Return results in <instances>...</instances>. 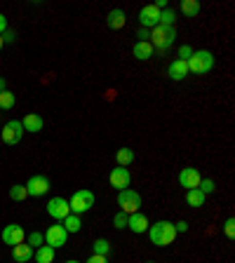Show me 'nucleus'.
<instances>
[{
	"instance_id": "nucleus-3",
	"label": "nucleus",
	"mask_w": 235,
	"mask_h": 263,
	"mask_svg": "<svg viewBox=\"0 0 235 263\" xmlns=\"http://www.w3.org/2000/svg\"><path fill=\"white\" fill-rule=\"evenodd\" d=\"M186 64H188V73H195V76H205V73L212 71L214 54L209 52V49H197V52H193V54H191V59H188Z\"/></svg>"
},
{
	"instance_id": "nucleus-1",
	"label": "nucleus",
	"mask_w": 235,
	"mask_h": 263,
	"mask_svg": "<svg viewBox=\"0 0 235 263\" xmlns=\"http://www.w3.org/2000/svg\"><path fill=\"white\" fill-rule=\"evenodd\" d=\"M176 228L172 221H158V223H151L148 226V237L153 242L155 247H167L176 240Z\"/></svg>"
},
{
	"instance_id": "nucleus-12",
	"label": "nucleus",
	"mask_w": 235,
	"mask_h": 263,
	"mask_svg": "<svg viewBox=\"0 0 235 263\" xmlns=\"http://www.w3.org/2000/svg\"><path fill=\"white\" fill-rule=\"evenodd\" d=\"M47 191H49V179H47V176L35 174V176H31V179H28V183H26V193H28V195L43 197Z\"/></svg>"
},
{
	"instance_id": "nucleus-28",
	"label": "nucleus",
	"mask_w": 235,
	"mask_h": 263,
	"mask_svg": "<svg viewBox=\"0 0 235 263\" xmlns=\"http://www.w3.org/2000/svg\"><path fill=\"white\" fill-rule=\"evenodd\" d=\"M174 22H176V14H174V10H162L160 12V26H174Z\"/></svg>"
},
{
	"instance_id": "nucleus-36",
	"label": "nucleus",
	"mask_w": 235,
	"mask_h": 263,
	"mask_svg": "<svg viewBox=\"0 0 235 263\" xmlns=\"http://www.w3.org/2000/svg\"><path fill=\"white\" fill-rule=\"evenodd\" d=\"M174 228H176V233H186L188 223H186V221H179V223H174Z\"/></svg>"
},
{
	"instance_id": "nucleus-16",
	"label": "nucleus",
	"mask_w": 235,
	"mask_h": 263,
	"mask_svg": "<svg viewBox=\"0 0 235 263\" xmlns=\"http://www.w3.org/2000/svg\"><path fill=\"white\" fill-rule=\"evenodd\" d=\"M167 76H170L172 80H184V78L188 76V64L181 59H174L170 64V68H167Z\"/></svg>"
},
{
	"instance_id": "nucleus-15",
	"label": "nucleus",
	"mask_w": 235,
	"mask_h": 263,
	"mask_svg": "<svg viewBox=\"0 0 235 263\" xmlns=\"http://www.w3.org/2000/svg\"><path fill=\"white\" fill-rule=\"evenodd\" d=\"M12 258H14L16 263L33 261V247L26 245V242H22V245H14V247H12Z\"/></svg>"
},
{
	"instance_id": "nucleus-31",
	"label": "nucleus",
	"mask_w": 235,
	"mask_h": 263,
	"mask_svg": "<svg viewBox=\"0 0 235 263\" xmlns=\"http://www.w3.org/2000/svg\"><path fill=\"white\" fill-rule=\"evenodd\" d=\"M197 188H200V193H205V195H209V193L216 191V186H214V181H212V179H203Z\"/></svg>"
},
{
	"instance_id": "nucleus-41",
	"label": "nucleus",
	"mask_w": 235,
	"mask_h": 263,
	"mask_svg": "<svg viewBox=\"0 0 235 263\" xmlns=\"http://www.w3.org/2000/svg\"><path fill=\"white\" fill-rule=\"evenodd\" d=\"M146 263H153V261H146Z\"/></svg>"
},
{
	"instance_id": "nucleus-8",
	"label": "nucleus",
	"mask_w": 235,
	"mask_h": 263,
	"mask_svg": "<svg viewBox=\"0 0 235 263\" xmlns=\"http://www.w3.org/2000/svg\"><path fill=\"white\" fill-rule=\"evenodd\" d=\"M47 214L57 221H64L68 214H71V207H68V200L66 197H52L47 202Z\"/></svg>"
},
{
	"instance_id": "nucleus-37",
	"label": "nucleus",
	"mask_w": 235,
	"mask_h": 263,
	"mask_svg": "<svg viewBox=\"0 0 235 263\" xmlns=\"http://www.w3.org/2000/svg\"><path fill=\"white\" fill-rule=\"evenodd\" d=\"M7 31V19H5V14H0V35Z\"/></svg>"
},
{
	"instance_id": "nucleus-34",
	"label": "nucleus",
	"mask_w": 235,
	"mask_h": 263,
	"mask_svg": "<svg viewBox=\"0 0 235 263\" xmlns=\"http://www.w3.org/2000/svg\"><path fill=\"white\" fill-rule=\"evenodd\" d=\"M85 263H109V256H99V254H92Z\"/></svg>"
},
{
	"instance_id": "nucleus-13",
	"label": "nucleus",
	"mask_w": 235,
	"mask_h": 263,
	"mask_svg": "<svg viewBox=\"0 0 235 263\" xmlns=\"http://www.w3.org/2000/svg\"><path fill=\"white\" fill-rule=\"evenodd\" d=\"M200 181H203V176H200V172L195 170V167H184V170L179 172V183L184 188H197L200 186Z\"/></svg>"
},
{
	"instance_id": "nucleus-21",
	"label": "nucleus",
	"mask_w": 235,
	"mask_h": 263,
	"mask_svg": "<svg viewBox=\"0 0 235 263\" xmlns=\"http://www.w3.org/2000/svg\"><path fill=\"white\" fill-rule=\"evenodd\" d=\"M205 200H207V195L200 193V188H191V191L186 193V202L191 204V207H195V209L205 207Z\"/></svg>"
},
{
	"instance_id": "nucleus-7",
	"label": "nucleus",
	"mask_w": 235,
	"mask_h": 263,
	"mask_svg": "<svg viewBox=\"0 0 235 263\" xmlns=\"http://www.w3.org/2000/svg\"><path fill=\"white\" fill-rule=\"evenodd\" d=\"M66 240H68V233H66V228L61 223L49 226L47 233H45V245H49L52 249H59V247H64Z\"/></svg>"
},
{
	"instance_id": "nucleus-26",
	"label": "nucleus",
	"mask_w": 235,
	"mask_h": 263,
	"mask_svg": "<svg viewBox=\"0 0 235 263\" xmlns=\"http://www.w3.org/2000/svg\"><path fill=\"white\" fill-rule=\"evenodd\" d=\"M14 101H16V99H14V94H12V92H7V89H5V92H0V108H3V110L14 108Z\"/></svg>"
},
{
	"instance_id": "nucleus-18",
	"label": "nucleus",
	"mask_w": 235,
	"mask_h": 263,
	"mask_svg": "<svg viewBox=\"0 0 235 263\" xmlns=\"http://www.w3.org/2000/svg\"><path fill=\"white\" fill-rule=\"evenodd\" d=\"M22 125H24V132H33V134H35V132H43V118H40L38 113H28L26 118H24L22 120Z\"/></svg>"
},
{
	"instance_id": "nucleus-9",
	"label": "nucleus",
	"mask_w": 235,
	"mask_h": 263,
	"mask_svg": "<svg viewBox=\"0 0 235 263\" xmlns=\"http://www.w3.org/2000/svg\"><path fill=\"white\" fill-rule=\"evenodd\" d=\"M109 183L113 188H118V191H125V188H130V183H132L130 170H127V167H115V170H111Z\"/></svg>"
},
{
	"instance_id": "nucleus-17",
	"label": "nucleus",
	"mask_w": 235,
	"mask_h": 263,
	"mask_svg": "<svg viewBox=\"0 0 235 263\" xmlns=\"http://www.w3.org/2000/svg\"><path fill=\"white\" fill-rule=\"evenodd\" d=\"M106 24H109L111 31H120V28L127 24L125 12H122V10H111V12H109V19H106Z\"/></svg>"
},
{
	"instance_id": "nucleus-6",
	"label": "nucleus",
	"mask_w": 235,
	"mask_h": 263,
	"mask_svg": "<svg viewBox=\"0 0 235 263\" xmlns=\"http://www.w3.org/2000/svg\"><path fill=\"white\" fill-rule=\"evenodd\" d=\"M0 137H3V141H5V143H10V146L19 143V141H22V137H24V125H22V120H10V122H5L3 132H0Z\"/></svg>"
},
{
	"instance_id": "nucleus-40",
	"label": "nucleus",
	"mask_w": 235,
	"mask_h": 263,
	"mask_svg": "<svg viewBox=\"0 0 235 263\" xmlns=\"http://www.w3.org/2000/svg\"><path fill=\"white\" fill-rule=\"evenodd\" d=\"M3 45H5V43H3V35H0V49H3Z\"/></svg>"
},
{
	"instance_id": "nucleus-19",
	"label": "nucleus",
	"mask_w": 235,
	"mask_h": 263,
	"mask_svg": "<svg viewBox=\"0 0 235 263\" xmlns=\"http://www.w3.org/2000/svg\"><path fill=\"white\" fill-rule=\"evenodd\" d=\"M55 254H57V249H52L49 245H43L33 252V258H35V263H52L55 261Z\"/></svg>"
},
{
	"instance_id": "nucleus-30",
	"label": "nucleus",
	"mask_w": 235,
	"mask_h": 263,
	"mask_svg": "<svg viewBox=\"0 0 235 263\" xmlns=\"http://www.w3.org/2000/svg\"><path fill=\"white\" fill-rule=\"evenodd\" d=\"M113 226H115L118 230L127 228V214H125V212H118V214H115V216H113Z\"/></svg>"
},
{
	"instance_id": "nucleus-2",
	"label": "nucleus",
	"mask_w": 235,
	"mask_h": 263,
	"mask_svg": "<svg viewBox=\"0 0 235 263\" xmlns=\"http://www.w3.org/2000/svg\"><path fill=\"white\" fill-rule=\"evenodd\" d=\"M176 40V28L174 26H155L151 28V35H148V43L153 45V49L158 52H167V49L174 45Z\"/></svg>"
},
{
	"instance_id": "nucleus-22",
	"label": "nucleus",
	"mask_w": 235,
	"mask_h": 263,
	"mask_svg": "<svg viewBox=\"0 0 235 263\" xmlns=\"http://www.w3.org/2000/svg\"><path fill=\"white\" fill-rule=\"evenodd\" d=\"M200 10H203V5H200L197 0H181V12H184V16H188V19L197 16Z\"/></svg>"
},
{
	"instance_id": "nucleus-33",
	"label": "nucleus",
	"mask_w": 235,
	"mask_h": 263,
	"mask_svg": "<svg viewBox=\"0 0 235 263\" xmlns=\"http://www.w3.org/2000/svg\"><path fill=\"white\" fill-rule=\"evenodd\" d=\"M224 233H226V237H230V240H233L235 237V219H228L224 223Z\"/></svg>"
},
{
	"instance_id": "nucleus-4",
	"label": "nucleus",
	"mask_w": 235,
	"mask_h": 263,
	"mask_svg": "<svg viewBox=\"0 0 235 263\" xmlns=\"http://www.w3.org/2000/svg\"><path fill=\"white\" fill-rule=\"evenodd\" d=\"M68 207H71V214H76V216L89 212V209L94 207V193L87 191V188H80V191H76L71 195V202H68Z\"/></svg>"
},
{
	"instance_id": "nucleus-10",
	"label": "nucleus",
	"mask_w": 235,
	"mask_h": 263,
	"mask_svg": "<svg viewBox=\"0 0 235 263\" xmlns=\"http://www.w3.org/2000/svg\"><path fill=\"white\" fill-rule=\"evenodd\" d=\"M139 24H141V28H155L160 24V10L155 5H146L139 10Z\"/></svg>"
},
{
	"instance_id": "nucleus-39",
	"label": "nucleus",
	"mask_w": 235,
	"mask_h": 263,
	"mask_svg": "<svg viewBox=\"0 0 235 263\" xmlns=\"http://www.w3.org/2000/svg\"><path fill=\"white\" fill-rule=\"evenodd\" d=\"M66 263H80V261H73V258H68V261H66Z\"/></svg>"
},
{
	"instance_id": "nucleus-14",
	"label": "nucleus",
	"mask_w": 235,
	"mask_h": 263,
	"mask_svg": "<svg viewBox=\"0 0 235 263\" xmlns=\"http://www.w3.org/2000/svg\"><path fill=\"white\" fill-rule=\"evenodd\" d=\"M148 216L146 214H141V212H134V214H130L127 216V228L132 230V233H137V235H141V233H146L148 230Z\"/></svg>"
},
{
	"instance_id": "nucleus-32",
	"label": "nucleus",
	"mask_w": 235,
	"mask_h": 263,
	"mask_svg": "<svg viewBox=\"0 0 235 263\" xmlns=\"http://www.w3.org/2000/svg\"><path fill=\"white\" fill-rule=\"evenodd\" d=\"M191 54H193L191 45H181V47H179V59L181 61H188V59H191Z\"/></svg>"
},
{
	"instance_id": "nucleus-29",
	"label": "nucleus",
	"mask_w": 235,
	"mask_h": 263,
	"mask_svg": "<svg viewBox=\"0 0 235 263\" xmlns=\"http://www.w3.org/2000/svg\"><path fill=\"white\" fill-rule=\"evenodd\" d=\"M26 245H31V247H35V249H38V247L45 245V235H43V233H35V230H33L31 235L26 237Z\"/></svg>"
},
{
	"instance_id": "nucleus-35",
	"label": "nucleus",
	"mask_w": 235,
	"mask_h": 263,
	"mask_svg": "<svg viewBox=\"0 0 235 263\" xmlns=\"http://www.w3.org/2000/svg\"><path fill=\"white\" fill-rule=\"evenodd\" d=\"M14 40H16V33L7 28V31L3 33V43H14Z\"/></svg>"
},
{
	"instance_id": "nucleus-25",
	"label": "nucleus",
	"mask_w": 235,
	"mask_h": 263,
	"mask_svg": "<svg viewBox=\"0 0 235 263\" xmlns=\"http://www.w3.org/2000/svg\"><path fill=\"white\" fill-rule=\"evenodd\" d=\"M92 252L99 254V256H109V254H111V242L104 240V237H99V240H94Z\"/></svg>"
},
{
	"instance_id": "nucleus-20",
	"label": "nucleus",
	"mask_w": 235,
	"mask_h": 263,
	"mask_svg": "<svg viewBox=\"0 0 235 263\" xmlns=\"http://www.w3.org/2000/svg\"><path fill=\"white\" fill-rule=\"evenodd\" d=\"M132 54L137 57L139 61H146V59H151V57H153V45L148 43H137L134 45V47H132Z\"/></svg>"
},
{
	"instance_id": "nucleus-24",
	"label": "nucleus",
	"mask_w": 235,
	"mask_h": 263,
	"mask_svg": "<svg viewBox=\"0 0 235 263\" xmlns=\"http://www.w3.org/2000/svg\"><path fill=\"white\" fill-rule=\"evenodd\" d=\"M61 226L66 228V233H78V230L82 228L80 223V216H76V214H68L64 221H61Z\"/></svg>"
},
{
	"instance_id": "nucleus-5",
	"label": "nucleus",
	"mask_w": 235,
	"mask_h": 263,
	"mask_svg": "<svg viewBox=\"0 0 235 263\" xmlns=\"http://www.w3.org/2000/svg\"><path fill=\"white\" fill-rule=\"evenodd\" d=\"M118 207H120V212H125L127 216L134 212H139V207H141V195H139L137 191H132V188H125V191L118 193Z\"/></svg>"
},
{
	"instance_id": "nucleus-27",
	"label": "nucleus",
	"mask_w": 235,
	"mask_h": 263,
	"mask_svg": "<svg viewBox=\"0 0 235 263\" xmlns=\"http://www.w3.org/2000/svg\"><path fill=\"white\" fill-rule=\"evenodd\" d=\"M10 197L14 200V202H22V200H26V197H28L26 186H19V183H16V186H12L10 188Z\"/></svg>"
},
{
	"instance_id": "nucleus-38",
	"label": "nucleus",
	"mask_w": 235,
	"mask_h": 263,
	"mask_svg": "<svg viewBox=\"0 0 235 263\" xmlns=\"http://www.w3.org/2000/svg\"><path fill=\"white\" fill-rule=\"evenodd\" d=\"M5 87H7V80L5 78H0V92H5Z\"/></svg>"
},
{
	"instance_id": "nucleus-23",
	"label": "nucleus",
	"mask_w": 235,
	"mask_h": 263,
	"mask_svg": "<svg viewBox=\"0 0 235 263\" xmlns=\"http://www.w3.org/2000/svg\"><path fill=\"white\" fill-rule=\"evenodd\" d=\"M115 160H118V167H130L134 162V151L132 148H118V153H115Z\"/></svg>"
},
{
	"instance_id": "nucleus-11",
	"label": "nucleus",
	"mask_w": 235,
	"mask_h": 263,
	"mask_svg": "<svg viewBox=\"0 0 235 263\" xmlns=\"http://www.w3.org/2000/svg\"><path fill=\"white\" fill-rule=\"evenodd\" d=\"M3 242L5 245H10V247H14V245H22L24 240H26V233H24V228L19 223H10V226H5L3 228Z\"/></svg>"
}]
</instances>
